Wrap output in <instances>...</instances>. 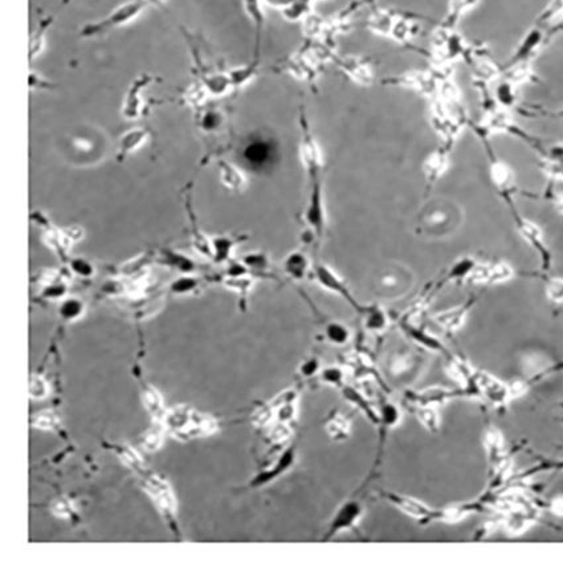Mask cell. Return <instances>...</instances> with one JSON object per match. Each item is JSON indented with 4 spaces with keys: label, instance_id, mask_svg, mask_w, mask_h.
<instances>
[{
    "label": "cell",
    "instance_id": "cell-43",
    "mask_svg": "<svg viewBox=\"0 0 563 571\" xmlns=\"http://www.w3.org/2000/svg\"><path fill=\"white\" fill-rule=\"evenodd\" d=\"M158 443H160V439H158L157 435H150L148 441V447H150V446H151V447H155Z\"/></svg>",
    "mask_w": 563,
    "mask_h": 571
},
{
    "label": "cell",
    "instance_id": "cell-27",
    "mask_svg": "<svg viewBox=\"0 0 563 571\" xmlns=\"http://www.w3.org/2000/svg\"><path fill=\"white\" fill-rule=\"evenodd\" d=\"M323 333H325L326 340L333 345L344 346L349 342L350 330L348 326H345L341 322H337V321L327 322L325 325Z\"/></svg>",
    "mask_w": 563,
    "mask_h": 571
},
{
    "label": "cell",
    "instance_id": "cell-26",
    "mask_svg": "<svg viewBox=\"0 0 563 571\" xmlns=\"http://www.w3.org/2000/svg\"><path fill=\"white\" fill-rule=\"evenodd\" d=\"M285 271L295 279H304L309 271L307 256L304 253H291L285 260Z\"/></svg>",
    "mask_w": 563,
    "mask_h": 571
},
{
    "label": "cell",
    "instance_id": "cell-34",
    "mask_svg": "<svg viewBox=\"0 0 563 571\" xmlns=\"http://www.w3.org/2000/svg\"><path fill=\"white\" fill-rule=\"evenodd\" d=\"M546 294L553 303L562 304L563 303V279L553 277L546 284Z\"/></svg>",
    "mask_w": 563,
    "mask_h": 571
},
{
    "label": "cell",
    "instance_id": "cell-32",
    "mask_svg": "<svg viewBox=\"0 0 563 571\" xmlns=\"http://www.w3.org/2000/svg\"><path fill=\"white\" fill-rule=\"evenodd\" d=\"M345 372L341 367H335V366H330L321 370V379L323 383L326 385L333 386V387H338L342 388L345 383Z\"/></svg>",
    "mask_w": 563,
    "mask_h": 571
},
{
    "label": "cell",
    "instance_id": "cell-13",
    "mask_svg": "<svg viewBox=\"0 0 563 571\" xmlns=\"http://www.w3.org/2000/svg\"><path fill=\"white\" fill-rule=\"evenodd\" d=\"M150 81H151V77L141 76L138 80H135L132 84V88L129 89V93L122 107V114L125 116V119H129V120L138 119V116L141 114V107H142V92L148 86Z\"/></svg>",
    "mask_w": 563,
    "mask_h": 571
},
{
    "label": "cell",
    "instance_id": "cell-2",
    "mask_svg": "<svg viewBox=\"0 0 563 571\" xmlns=\"http://www.w3.org/2000/svg\"><path fill=\"white\" fill-rule=\"evenodd\" d=\"M105 134L95 128L75 129L64 141L63 155L76 166H93L105 158L107 150Z\"/></svg>",
    "mask_w": 563,
    "mask_h": 571
},
{
    "label": "cell",
    "instance_id": "cell-16",
    "mask_svg": "<svg viewBox=\"0 0 563 571\" xmlns=\"http://www.w3.org/2000/svg\"><path fill=\"white\" fill-rule=\"evenodd\" d=\"M341 390H342L344 398L346 399L353 406L358 407L373 425H379V410H376V407L371 404V402L363 395L362 391H360L358 388L353 386L348 385L344 386Z\"/></svg>",
    "mask_w": 563,
    "mask_h": 571
},
{
    "label": "cell",
    "instance_id": "cell-46",
    "mask_svg": "<svg viewBox=\"0 0 563 571\" xmlns=\"http://www.w3.org/2000/svg\"><path fill=\"white\" fill-rule=\"evenodd\" d=\"M557 207L563 213V195H561L558 200H557Z\"/></svg>",
    "mask_w": 563,
    "mask_h": 571
},
{
    "label": "cell",
    "instance_id": "cell-36",
    "mask_svg": "<svg viewBox=\"0 0 563 571\" xmlns=\"http://www.w3.org/2000/svg\"><path fill=\"white\" fill-rule=\"evenodd\" d=\"M232 245H233V243L229 238H217V239L215 240V251L217 253V257L219 259H226L229 256Z\"/></svg>",
    "mask_w": 563,
    "mask_h": 571
},
{
    "label": "cell",
    "instance_id": "cell-5",
    "mask_svg": "<svg viewBox=\"0 0 563 571\" xmlns=\"http://www.w3.org/2000/svg\"><path fill=\"white\" fill-rule=\"evenodd\" d=\"M363 516V506L358 500H348L341 505L332 518L327 531L323 535V541L332 540L341 531H350L357 526Z\"/></svg>",
    "mask_w": 563,
    "mask_h": 571
},
{
    "label": "cell",
    "instance_id": "cell-20",
    "mask_svg": "<svg viewBox=\"0 0 563 571\" xmlns=\"http://www.w3.org/2000/svg\"><path fill=\"white\" fill-rule=\"evenodd\" d=\"M457 395L456 391L452 390H445V388H440V387H432V388H427L422 393L414 394L411 399L416 406H439L445 403L447 400L454 398Z\"/></svg>",
    "mask_w": 563,
    "mask_h": 571
},
{
    "label": "cell",
    "instance_id": "cell-15",
    "mask_svg": "<svg viewBox=\"0 0 563 571\" xmlns=\"http://www.w3.org/2000/svg\"><path fill=\"white\" fill-rule=\"evenodd\" d=\"M473 304H475V300L470 298V300H468V301H467L465 304H463V305L456 306V307H454V309L444 310V312L438 313L433 319H435V321H436L442 328H444L445 330L455 332V330H458V329L464 325L465 319H467V316H468V313H470V307L473 306Z\"/></svg>",
    "mask_w": 563,
    "mask_h": 571
},
{
    "label": "cell",
    "instance_id": "cell-30",
    "mask_svg": "<svg viewBox=\"0 0 563 571\" xmlns=\"http://www.w3.org/2000/svg\"><path fill=\"white\" fill-rule=\"evenodd\" d=\"M416 416L419 418V420L422 422V425H424L427 429L436 432L439 429V415L435 407L432 406H417L416 409Z\"/></svg>",
    "mask_w": 563,
    "mask_h": 571
},
{
    "label": "cell",
    "instance_id": "cell-9",
    "mask_svg": "<svg viewBox=\"0 0 563 571\" xmlns=\"http://www.w3.org/2000/svg\"><path fill=\"white\" fill-rule=\"evenodd\" d=\"M380 496L389 501L390 504L396 506L399 510H402L403 513L411 516V517L420 519V521H435V516H436V510L431 509L427 505L417 501L412 497H407L403 494H398L394 492H380Z\"/></svg>",
    "mask_w": 563,
    "mask_h": 571
},
{
    "label": "cell",
    "instance_id": "cell-23",
    "mask_svg": "<svg viewBox=\"0 0 563 571\" xmlns=\"http://www.w3.org/2000/svg\"><path fill=\"white\" fill-rule=\"evenodd\" d=\"M325 428L327 435L337 441L345 440L349 438L350 422L346 416H344L341 412L335 411L327 418Z\"/></svg>",
    "mask_w": 563,
    "mask_h": 571
},
{
    "label": "cell",
    "instance_id": "cell-33",
    "mask_svg": "<svg viewBox=\"0 0 563 571\" xmlns=\"http://www.w3.org/2000/svg\"><path fill=\"white\" fill-rule=\"evenodd\" d=\"M513 82L509 80L502 82L497 88V100L502 107H511L516 101V93L513 88Z\"/></svg>",
    "mask_w": 563,
    "mask_h": 571
},
{
    "label": "cell",
    "instance_id": "cell-12",
    "mask_svg": "<svg viewBox=\"0 0 563 571\" xmlns=\"http://www.w3.org/2000/svg\"><path fill=\"white\" fill-rule=\"evenodd\" d=\"M513 276V269L507 263L496 264H476L468 279L480 284H495L507 281Z\"/></svg>",
    "mask_w": 563,
    "mask_h": 571
},
{
    "label": "cell",
    "instance_id": "cell-22",
    "mask_svg": "<svg viewBox=\"0 0 563 571\" xmlns=\"http://www.w3.org/2000/svg\"><path fill=\"white\" fill-rule=\"evenodd\" d=\"M448 167V153L438 150L432 153L424 162V174L429 183L439 181Z\"/></svg>",
    "mask_w": 563,
    "mask_h": 571
},
{
    "label": "cell",
    "instance_id": "cell-24",
    "mask_svg": "<svg viewBox=\"0 0 563 571\" xmlns=\"http://www.w3.org/2000/svg\"><path fill=\"white\" fill-rule=\"evenodd\" d=\"M293 462H295V450L291 448V450L284 452V455L279 459V462L276 463V465H275L272 469H269L267 472L259 475V476L254 480L252 485H261V484H265V482H268L270 480L277 478L279 475H282L285 471H288V469L292 466V464H293Z\"/></svg>",
    "mask_w": 563,
    "mask_h": 571
},
{
    "label": "cell",
    "instance_id": "cell-41",
    "mask_svg": "<svg viewBox=\"0 0 563 571\" xmlns=\"http://www.w3.org/2000/svg\"><path fill=\"white\" fill-rule=\"evenodd\" d=\"M194 287V282L191 281V280H183L182 282H178L176 285H175V289L176 291H186V289H190V288H192Z\"/></svg>",
    "mask_w": 563,
    "mask_h": 571
},
{
    "label": "cell",
    "instance_id": "cell-21",
    "mask_svg": "<svg viewBox=\"0 0 563 571\" xmlns=\"http://www.w3.org/2000/svg\"><path fill=\"white\" fill-rule=\"evenodd\" d=\"M364 319V328L369 332H385L389 326V317L386 312L378 305L363 306L360 312Z\"/></svg>",
    "mask_w": 563,
    "mask_h": 571
},
{
    "label": "cell",
    "instance_id": "cell-38",
    "mask_svg": "<svg viewBox=\"0 0 563 571\" xmlns=\"http://www.w3.org/2000/svg\"><path fill=\"white\" fill-rule=\"evenodd\" d=\"M80 304L77 301H68L65 305L63 306V314L65 317H75L80 313Z\"/></svg>",
    "mask_w": 563,
    "mask_h": 571
},
{
    "label": "cell",
    "instance_id": "cell-19",
    "mask_svg": "<svg viewBox=\"0 0 563 571\" xmlns=\"http://www.w3.org/2000/svg\"><path fill=\"white\" fill-rule=\"evenodd\" d=\"M272 147L267 142H254L244 150V160L252 169H263L272 160Z\"/></svg>",
    "mask_w": 563,
    "mask_h": 571
},
{
    "label": "cell",
    "instance_id": "cell-44",
    "mask_svg": "<svg viewBox=\"0 0 563 571\" xmlns=\"http://www.w3.org/2000/svg\"><path fill=\"white\" fill-rule=\"evenodd\" d=\"M166 0H145V3L146 4H151V6H157V7H161L163 6V3H164Z\"/></svg>",
    "mask_w": 563,
    "mask_h": 571
},
{
    "label": "cell",
    "instance_id": "cell-6",
    "mask_svg": "<svg viewBox=\"0 0 563 571\" xmlns=\"http://www.w3.org/2000/svg\"><path fill=\"white\" fill-rule=\"evenodd\" d=\"M412 284V275L402 266L390 268L378 273L376 289L378 294L385 297H395L406 292Z\"/></svg>",
    "mask_w": 563,
    "mask_h": 571
},
{
    "label": "cell",
    "instance_id": "cell-35",
    "mask_svg": "<svg viewBox=\"0 0 563 571\" xmlns=\"http://www.w3.org/2000/svg\"><path fill=\"white\" fill-rule=\"evenodd\" d=\"M47 28H48V20H45L40 27L38 28V31L33 33L32 40H31V48H29L31 59L35 57L36 54H40L43 45H44L43 43H44V35H45Z\"/></svg>",
    "mask_w": 563,
    "mask_h": 571
},
{
    "label": "cell",
    "instance_id": "cell-4",
    "mask_svg": "<svg viewBox=\"0 0 563 571\" xmlns=\"http://www.w3.org/2000/svg\"><path fill=\"white\" fill-rule=\"evenodd\" d=\"M513 216H514V222H516V227H517L518 234L538 253L543 269L549 271L551 261H553V254H551V251H550L549 247L546 244V240H545V235H543L542 229L537 226L534 222L523 218L517 211L513 213Z\"/></svg>",
    "mask_w": 563,
    "mask_h": 571
},
{
    "label": "cell",
    "instance_id": "cell-39",
    "mask_svg": "<svg viewBox=\"0 0 563 571\" xmlns=\"http://www.w3.org/2000/svg\"><path fill=\"white\" fill-rule=\"evenodd\" d=\"M31 391L35 397H43L45 394V386L41 381H35L31 386Z\"/></svg>",
    "mask_w": 563,
    "mask_h": 571
},
{
    "label": "cell",
    "instance_id": "cell-1",
    "mask_svg": "<svg viewBox=\"0 0 563 571\" xmlns=\"http://www.w3.org/2000/svg\"><path fill=\"white\" fill-rule=\"evenodd\" d=\"M464 220V213L455 200H429L416 218L417 232L429 239H447L455 235Z\"/></svg>",
    "mask_w": 563,
    "mask_h": 571
},
{
    "label": "cell",
    "instance_id": "cell-17",
    "mask_svg": "<svg viewBox=\"0 0 563 571\" xmlns=\"http://www.w3.org/2000/svg\"><path fill=\"white\" fill-rule=\"evenodd\" d=\"M301 155H302V162L305 163L311 179L313 181L318 179L322 167L321 153H320L317 144L314 142V139L310 137L309 133L305 134V138L302 141Z\"/></svg>",
    "mask_w": 563,
    "mask_h": 571
},
{
    "label": "cell",
    "instance_id": "cell-10",
    "mask_svg": "<svg viewBox=\"0 0 563 571\" xmlns=\"http://www.w3.org/2000/svg\"><path fill=\"white\" fill-rule=\"evenodd\" d=\"M489 176L493 186L496 187L497 191L501 194V197L505 198L511 206V197L516 191V186L514 174L509 166L505 162L497 160L496 157H492L489 165Z\"/></svg>",
    "mask_w": 563,
    "mask_h": 571
},
{
    "label": "cell",
    "instance_id": "cell-37",
    "mask_svg": "<svg viewBox=\"0 0 563 571\" xmlns=\"http://www.w3.org/2000/svg\"><path fill=\"white\" fill-rule=\"evenodd\" d=\"M321 369V365L317 358H311L302 363L301 366V374L304 376H313L316 372Z\"/></svg>",
    "mask_w": 563,
    "mask_h": 571
},
{
    "label": "cell",
    "instance_id": "cell-31",
    "mask_svg": "<svg viewBox=\"0 0 563 571\" xmlns=\"http://www.w3.org/2000/svg\"><path fill=\"white\" fill-rule=\"evenodd\" d=\"M222 179L229 188L239 190L245 185V178L236 167L229 163H222Z\"/></svg>",
    "mask_w": 563,
    "mask_h": 571
},
{
    "label": "cell",
    "instance_id": "cell-11",
    "mask_svg": "<svg viewBox=\"0 0 563 571\" xmlns=\"http://www.w3.org/2000/svg\"><path fill=\"white\" fill-rule=\"evenodd\" d=\"M475 382L479 388V393H481L485 398L497 406L505 404L511 397L508 386L501 383L486 372H476Z\"/></svg>",
    "mask_w": 563,
    "mask_h": 571
},
{
    "label": "cell",
    "instance_id": "cell-8",
    "mask_svg": "<svg viewBox=\"0 0 563 571\" xmlns=\"http://www.w3.org/2000/svg\"><path fill=\"white\" fill-rule=\"evenodd\" d=\"M313 272H314V277L317 280V282L321 285L323 289L341 296L355 310H358V312L362 310L363 306L358 304V301L354 298V296L350 292V289L348 288V285L345 284V281L341 279L332 268H329L325 264H317V266H314Z\"/></svg>",
    "mask_w": 563,
    "mask_h": 571
},
{
    "label": "cell",
    "instance_id": "cell-45",
    "mask_svg": "<svg viewBox=\"0 0 563 571\" xmlns=\"http://www.w3.org/2000/svg\"><path fill=\"white\" fill-rule=\"evenodd\" d=\"M551 370H555V372H562L563 370V360H561L560 363H557L554 367H551Z\"/></svg>",
    "mask_w": 563,
    "mask_h": 571
},
{
    "label": "cell",
    "instance_id": "cell-28",
    "mask_svg": "<svg viewBox=\"0 0 563 571\" xmlns=\"http://www.w3.org/2000/svg\"><path fill=\"white\" fill-rule=\"evenodd\" d=\"M146 139H148V132L144 130V129H133L130 132H126L120 139V153H121V155L132 153V151L137 150L138 147L142 146Z\"/></svg>",
    "mask_w": 563,
    "mask_h": 571
},
{
    "label": "cell",
    "instance_id": "cell-3",
    "mask_svg": "<svg viewBox=\"0 0 563 571\" xmlns=\"http://www.w3.org/2000/svg\"><path fill=\"white\" fill-rule=\"evenodd\" d=\"M146 6L148 4L145 3V0L126 1V3L121 4L120 7H117L116 10H113L104 19H100L97 22H93V23L85 24L84 27L81 28L80 36L89 39V38L105 35L111 29L121 27V26H125V24L135 20L139 15L142 14V11L145 10Z\"/></svg>",
    "mask_w": 563,
    "mask_h": 571
},
{
    "label": "cell",
    "instance_id": "cell-29",
    "mask_svg": "<svg viewBox=\"0 0 563 571\" xmlns=\"http://www.w3.org/2000/svg\"><path fill=\"white\" fill-rule=\"evenodd\" d=\"M401 422V411L399 409L390 403V402H382L380 409H379V425L385 429H390L392 427L398 425Z\"/></svg>",
    "mask_w": 563,
    "mask_h": 571
},
{
    "label": "cell",
    "instance_id": "cell-14",
    "mask_svg": "<svg viewBox=\"0 0 563 571\" xmlns=\"http://www.w3.org/2000/svg\"><path fill=\"white\" fill-rule=\"evenodd\" d=\"M542 41H543V35L538 29L530 31L525 36L523 43L518 45L516 54H513V57L510 59L507 67H514V66H518V64H527V61L538 52Z\"/></svg>",
    "mask_w": 563,
    "mask_h": 571
},
{
    "label": "cell",
    "instance_id": "cell-25",
    "mask_svg": "<svg viewBox=\"0 0 563 571\" xmlns=\"http://www.w3.org/2000/svg\"><path fill=\"white\" fill-rule=\"evenodd\" d=\"M476 261L472 257H463L458 259L454 266H451L442 279V284L449 282V281H457V280L468 279L472 273V271L476 266Z\"/></svg>",
    "mask_w": 563,
    "mask_h": 571
},
{
    "label": "cell",
    "instance_id": "cell-18",
    "mask_svg": "<svg viewBox=\"0 0 563 571\" xmlns=\"http://www.w3.org/2000/svg\"><path fill=\"white\" fill-rule=\"evenodd\" d=\"M401 326H402L403 332L406 333L408 337H411L417 344L427 347L429 350H433V351H445V347L438 338L431 335L423 328L414 325L410 319H403Z\"/></svg>",
    "mask_w": 563,
    "mask_h": 571
},
{
    "label": "cell",
    "instance_id": "cell-7",
    "mask_svg": "<svg viewBox=\"0 0 563 571\" xmlns=\"http://www.w3.org/2000/svg\"><path fill=\"white\" fill-rule=\"evenodd\" d=\"M304 218H305L307 224L313 231V234L321 239L326 229V210H325L320 179L313 181V187L310 191L308 206L305 208Z\"/></svg>",
    "mask_w": 563,
    "mask_h": 571
},
{
    "label": "cell",
    "instance_id": "cell-40",
    "mask_svg": "<svg viewBox=\"0 0 563 571\" xmlns=\"http://www.w3.org/2000/svg\"><path fill=\"white\" fill-rule=\"evenodd\" d=\"M551 510H553L554 513H557V515L563 516V497L557 498V500L553 503V505H551Z\"/></svg>",
    "mask_w": 563,
    "mask_h": 571
},
{
    "label": "cell",
    "instance_id": "cell-42",
    "mask_svg": "<svg viewBox=\"0 0 563 571\" xmlns=\"http://www.w3.org/2000/svg\"><path fill=\"white\" fill-rule=\"evenodd\" d=\"M75 269L77 271V272H80L82 275H88V273H91V268L88 264H85V263H82V261H77V263H75Z\"/></svg>",
    "mask_w": 563,
    "mask_h": 571
}]
</instances>
